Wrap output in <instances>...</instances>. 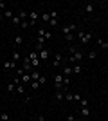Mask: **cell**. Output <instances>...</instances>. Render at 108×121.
I'll return each mask as SVG.
<instances>
[{
    "instance_id": "ffe728a7",
    "label": "cell",
    "mask_w": 108,
    "mask_h": 121,
    "mask_svg": "<svg viewBox=\"0 0 108 121\" xmlns=\"http://www.w3.org/2000/svg\"><path fill=\"white\" fill-rule=\"evenodd\" d=\"M36 45L43 47V45H45V38H43V36H38V38H36Z\"/></svg>"
},
{
    "instance_id": "83f0119b",
    "label": "cell",
    "mask_w": 108,
    "mask_h": 121,
    "mask_svg": "<svg viewBox=\"0 0 108 121\" xmlns=\"http://www.w3.org/2000/svg\"><path fill=\"white\" fill-rule=\"evenodd\" d=\"M88 58H90V60H96V58H97V52H96V51H88Z\"/></svg>"
},
{
    "instance_id": "30bf717a",
    "label": "cell",
    "mask_w": 108,
    "mask_h": 121,
    "mask_svg": "<svg viewBox=\"0 0 108 121\" xmlns=\"http://www.w3.org/2000/svg\"><path fill=\"white\" fill-rule=\"evenodd\" d=\"M40 71H38V69H32V72H31V80L32 81H38V80H40Z\"/></svg>"
},
{
    "instance_id": "f6af8a7d",
    "label": "cell",
    "mask_w": 108,
    "mask_h": 121,
    "mask_svg": "<svg viewBox=\"0 0 108 121\" xmlns=\"http://www.w3.org/2000/svg\"><path fill=\"white\" fill-rule=\"evenodd\" d=\"M0 29H2V24H0Z\"/></svg>"
},
{
    "instance_id": "277c9868",
    "label": "cell",
    "mask_w": 108,
    "mask_h": 121,
    "mask_svg": "<svg viewBox=\"0 0 108 121\" xmlns=\"http://www.w3.org/2000/svg\"><path fill=\"white\" fill-rule=\"evenodd\" d=\"M63 35H70V33H74L76 31V24H68V25H63L61 27Z\"/></svg>"
},
{
    "instance_id": "8992f818",
    "label": "cell",
    "mask_w": 108,
    "mask_h": 121,
    "mask_svg": "<svg viewBox=\"0 0 108 121\" xmlns=\"http://www.w3.org/2000/svg\"><path fill=\"white\" fill-rule=\"evenodd\" d=\"M13 69H16V61H13V60L4 61V71H13Z\"/></svg>"
},
{
    "instance_id": "603a6c76",
    "label": "cell",
    "mask_w": 108,
    "mask_h": 121,
    "mask_svg": "<svg viewBox=\"0 0 108 121\" xmlns=\"http://www.w3.org/2000/svg\"><path fill=\"white\" fill-rule=\"evenodd\" d=\"M11 117H9V114H7V112H2V114H0V121H9Z\"/></svg>"
},
{
    "instance_id": "2e32d148",
    "label": "cell",
    "mask_w": 108,
    "mask_h": 121,
    "mask_svg": "<svg viewBox=\"0 0 108 121\" xmlns=\"http://www.w3.org/2000/svg\"><path fill=\"white\" fill-rule=\"evenodd\" d=\"M61 74L65 76V78H68V76L72 74V67H68V65H67V67H63V72H61Z\"/></svg>"
},
{
    "instance_id": "ee69618b",
    "label": "cell",
    "mask_w": 108,
    "mask_h": 121,
    "mask_svg": "<svg viewBox=\"0 0 108 121\" xmlns=\"http://www.w3.org/2000/svg\"><path fill=\"white\" fill-rule=\"evenodd\" d=\"M104 65H106V67H108V61H106V63H104Z\"/></svg>"
},
{
    "instance_id": "5bb4252c",
    "label": "cell",
    "mask_w": 108,
    "mask_h": 121,
    "mask_svg": "<svg viewBox=\"0 0 108 121\" xmlns=\"http://www.w3.org/2000/svg\"><path fill=\"white\" fill-rule=\"evenodd\" d=\"M31 65H32V69H38V67L41 65V63H40V58H38V56H36V58H32V60H31Z\"/></svg>"
},
{
    "instance_id": "4dcf8cb0",
    "label": "cell",
    "mask_w": 108,
    "mask_h": 121,
    "mask_svg": "<svg viewBox=\"0 0 108 121\" xmlns=\"http://www.w3.org/2000/svg\"><path fill=\"white\" fill-rule=\"evenodd\" d=\"M68 52H70V54H76V52H77V47L76 45H70V47H68Z\"/></svg>"
},
{
    "instance_id": "7bdbcfd3",
    "label": "cell",
    "mask_w": 108,
    "mask_h": 121,
    "mask_svg": "<svg viewBox=\"0 0 108 121\" xmlns=\"http://www.w3.org/2000/svg\"><path fill=\"white\" fill-rule=\"evenodd\" d=\"M83 121H90V117H85V119H83Z\"/></svg>"
},
{
    "instance_id": "9c48e42d",
    "label": "cell",
    "mask_w": 108,
    "mask_h": 121,
    "mask_svg": "<svg viewBox=\"0 0 108 121\" xmlns=\"http://www.w3.org/2000/svg\"><path fill=\"white\" fill-rule=\"evenodd\" d=\"M16 15L20 16L22 22H24V20H29V13H27V11H24V9H18V13H16Z\"/></svg>"
},
{
    "instance_id": "d4e9b609",
    "label": "cell",
    "mask_w": 108,
    "mask_h": 121,
    "mask_svg": "<svg viewBox=\"0 0 108 121\" xmlns=\"http://www.w3.org/2000/svg\"><path fill=\"white\" fill-rule=\"evenodd\" d=\"M41 20L49 24V22H51V15H49V13H43V15H41Z\"/></svg>"
},
{
    "instance_id": "8d00e7d4",
    "label": "cell",
    "mask_w": 108,
    "mask_h": 121,
    "mask_svg": "<svg viewBox=\"0 0 108 121\" xmlns=\"http://www.w3.org/2000/svg\"><path fill=\"white\" fill-rule=\"evenodd\" d=\"M81 107H88V99L87 98H81Z\"/></svg>"
},
{
    "instance_id": "d6986e66",
    "label": "cell",
    "mask_w": 108,
    "mask_h": 121,
    "mask_svg": "<svg viewBox=\"0 0 108 121\" xmlns=\"http://www.w3.org/2000/svg\"><path fill=\"white\" fill-rule=\"evenodd\" d=\"M81 116L83 117H90V110H88V107H81Z\"/></svg>"
},
{
    "instance_id": "7a4b0ae2",
    "label": "cell",
    "mask_w": 108,
    "mask_h": 121,
    "mask_svg": "<svg viewBox=\"0 0 108 121\" xmlns=\"http://www.w3.org/2000/svg\"><path fill=\"white\" fill-rule=\"evenodd\" d=\"M36 52H38V58H40V61H47V60H49V56H51L49 49H45V47H43L41 51H36Z\"/></svg>"
},
{
    "instance_id": "bcb514c9",
    "label": "cell",
    "mask_w": 108,
    "mask_h": 121,
    "mask_svg": "<svg viewBox=\"0 0 108 121\" xmlns=\"http://www.w3.org/2000/svg\"><path fill=\"white\" fill-rule=\"evenodd\" d=\"M45 121H47V119H45Z\"/></svg>"
},
{
    "instance_id": "484cf974",
    "label": "cell",
    "mask_w": 108,
    "mask_h": 121,
    "mask_svg": "<svg viewBox=\"0 0 108 121\" xmlns=\"http://www.w3.org/2000/svg\"><path fill=\"white\" fill-rule=\"evenodd\" d=\"M81 72V65H74L72 67V74H79Z\"/></svg>"
},
{
    "instance_id": "ac0fdd59",
    "label": "cell",
    "mask_w": 108,
    "mask_h": 121,
    "mask_svg": "<svg viewBox=\"0 0 108 121\" xmlns=\"http://www.w3.org/2000/svg\"><path fill=\"white\" fill-rule=\"evenodd\" d=\"M13 61H16V63L20 61V51H18V49L13 51Z\"/></svg>"
},
{
    "instance_id": "e0dca14e",
    "label": "cell",
    "mask_w": 108,
    "mask_h": 121,
    "mask_svg": "<svg viewBox=\"0 0 108 121\" xmlns=\"http://www.w3.org/2000/svg\"><path fill=\"white\" fill-rule=\"evenodd\" d=\"M54 96H56V99H58V101L65 99V91H56V94H54Z\"/></svg>"
},
{
    "instance_id": "d590c367",
    "label": "cell",
    "mask_w": 108,
    "mask_h": 121,
    "mask_svg": "<svg viewBox=\"0 0 108 121\" xmlns=\"http://www.w3.org/2000/svg\"><path fill=\"white\" fill-rule=\"evenodd\" d=\"M68 83H70V78H63V87L68 89Z\"/></svg>"
},
{
    "instance_id": "e575fe53",
    "label": "cell",
    "mask_w": 108,
    "mask_h": 121,
    "mask_svg": "<svg viewBox=\"0 0 108 121\" xmlns=\"http://www.w3.org/2000/svg\"><path fill=\"white\" fill-rule=\"evenodd\" d=\"M29 25H31V24H29V20H24V22H22V24H20V27H24V29H27Z\"/></svg>"
},
{
    "instance_id": "52a82bcc",
    "label": "cell",
    "mask_w": 108,
    "mask_h": 121,
    "mask_svg": "<svg viewBox=\"0 0 108 121\" xmlns=\"http://www.w3.org/2000/svg\"><path fill=\"white\" fill-rule=\"evenodd\" d=\"M22 69H24L25 72H32V65H31V60H29V58H25V60H24V63H22Z\"/></svg>"
},
{
    "instance_id": "1f68e13d",
    "label": "cell",
    "mask_w": 108,
    "mask_h": 121,
    "mask_svg": "<svg viewBox=\"0 0 108 121\" xmlns=\"http://www.w3.org/2000/svg\"><path fill=\"white\" fill-rule=\"evenodd\" d=\"M49 25H51V27H56V25H58V18H51Z\"/></svg>"
},
{
    "instance_id": "d6a6232c",
    "label": "cell",
    "mask_w": 108,
    "mask_h": 121,
    "mask_svg": "<svg viewBox=\"0 0 108 121\" xmlns=\"http://www.w3.org/2000/svg\"><path fill=\"white\" fill-rule=\"evenodd\" d=\"M74 38H76V35H72V33H70V35H65V40H67V42H72Z\"/></svg>"
},
{
    "instance_id": "60d3db41",
    "label": "cell",
    "mask_w": 108,
    "mask_h": 121,
    "mask_svg": "<svg viewBox=\"0 0 108 121\" xmlns=\"http://www.w3.org/2000/svg\"><path fill=\"white\" fill-rule=\"evenodd\" d=\"M68 121H77V119H76L74 116H68Z\"/></svg>"
},
{
    "instance_id": "4fadbf2b",
    "label": "cell",
    "mask_w": 108,
    "mask_h": 121,
    "mask_svg": "<svg viewBox=\"0 0 108 121\" xmlns=\"http://www.w3.org/2000/svg\"><path fill=\"white\" fill-rule=\"evenodd\" d=\"M97 45L101 47V49H108V42L103 40V38H97Z\"/></svg>"
},
{
    "instance_id": "ba28073f",
    "label": "cell",
    "mask_w": 108,
    "mask_h": 121,
    "mask_svg": "<svg viewBox=\"0 0 108 121\" xmlns=\"http://www.w3.org/2000/svg\"><path fill=\"white\" fill-rule=\"evenodd\" d=\"M20 80H22V85H27V83H31V72H24V76H22V78H20Z\"/></svg>"
},
{
    "instance_id": "f1b7e54d",
    "label": "cell",
    "mask_w": 108,
    "mask_h": 121,
    "mask_svg": "<svg viewBox=\"0 0 108 121\" xmlns=\"http://www.w3.org/2000/svg\"><path fill=\"white\" fill-rule=\"evenodd\" d=\"M16 92H20V94H22V92H25V85H22V83H20V85H16Z\"/></svg>"
},
{
    "instance_id": "7c38bea8",
    "label": "cell",
    "mask_w": 108,
    "mask_h": 121,
    "mask_svg": "<svg viewBox=\"0 0 108 121\" xmlns=\"http://www.w3.org/2000/svg\"><path fill=\"white\" fill-rule=\"evenodd\" d=\"M61 60H63V56L58 52V54L54 56V67H60V65H61Z\"/></svg>"
},
{
    "instance_id": "5b68a950",
    "label": "cell",
    "mask_w": 108,
    "mask_h": 121,
    "mask_svg": "<svg viewBox=\"0 0 108 121\" xmlns=\"http://www.w3.org/2000/svg\"><path fill=\"white\" fill-rule=\"evenodd\" d=\"M38 18H40V15H38V11H29V24H36L38 22Z\"/></svg>"
},
{
    "instance_id": "4316f807",
    "label": "cell",
    "mask_w": 108,
    "mask_h": 121,
    "mask_svg": "<svg viewBox=\"0 0 108 121\" xmlns=\"http://www.w3.org/2000/svg\"><path fill=\"white\" fill-rule=\"evenodd\" d=\"M7 91H9V92H16V85L13 83V81H11L9 85H7Z\"/></svg>"
},
{
    "instance_id": "74e56055",
    "label": "cell",
    "mask_w": 108,
    "mask_h": 121,
    "mask_svg": "<svg viewBox=\"0 0 108 121\" xmlns=\"http://www.w3.org/2000/svg\"><path fill=\"white\" fill-rule=\"evenodd\" d=\"M45 81H47V78H43V76H40V80H38V83H40V85H45Z\"/></svg>"
},
{
    "instance_id": "b9f144b4",
    "label": "cell",
    "mask_w": 108,
    "mask_h": 121,
    "mask_svg": "<svg viewBox=\"0 0 108 121\" xmlns=\"http://www.w3.org/2000/svg\"><path fill=\"white\" fill-rule=\"evenodd\" d=\"M2 20H4V13H0V24H2Z\"/></svg>"
},
{
    "instance_id": "44dd1931",
    "label": "cell",
    "mask_w": 108,
    "mask_h": 121,
    "mask_svg": "<svg viewBox=\"0 0 108 121\" xmlns=\"http://www.w3.org/2000/svg\"><path fill=\"white\" fill-rule=\"evenodd\" d=\"M11 22H13L15 25H20V24H22V20H20V16H18V15L13 16V18H11Z\"/></svg>"
},
{
    "instance_id": "f546056e",
    "label": "cell",
    "mask_w": 108,
    "mask_h": 121,
    "mask_svg": "<svg viewBox=\"0 0 108 121\" xmlns=\"http://www.w3.org/2000/svg\"><path fill=\"white\" fill-rule=\"evenodd\" d=\"M65 99H67V101H74V94H70V92H65Z\"/></svg>"
},
{
    "instance_id": "836d02e7",
    "label": "cell",
    "mask_w": 108,
    "mask_h": 121,
    "mask_svg": "<svg viewBox=\"0 0 108 121\" xmlns=\"http://www.w3.org/2000/svg\"><path fill=\"white\" fill-rule=\"evenodd\" d=\"M38 87H40V83H38V81H31V89H32V91H36Z\"/></svg>"
},
{
    "instance_id": "ab89813d",
    "label": "cell",
    "mask_w": 108,
    "mask_h": 121,
    "mask_svg": "<svg viewBox=\"0 0 108 121\" xmlns=\"http://www.w3.org/2000/svg\"><path fill=\"white\" fill-rule=\"evenodd\" d=\"M45 33H47L45 29H40V31H38V36H45Z\"/></svg>"
},
{
    "instance_id": "9a60e30c",
    "label": "cell",
    "mask_w": 108,
    "mask_h": 121,
    "mask_svg": "<svg viewBox=\"0 0 108 121\" xmlns=\"http://www.w3.org/2000/svg\"><path fill=\"white\" fill-rule=\"evenodd\" d=\"M22 42H24V36H22V35H16V36H15V45H16V47H20V45H22Z\"/></svg>"
},
{
    "instance_id": "f35d334b",
    "label": "cell",
    "mask_w": 108,
    "mask_h": 121,
    "mask_svg": "<svg viewBox=\"0 0 108 121\" xmlns=\"http://www.w3.org/2000/svg\"><path fill=\"white\" fill-rule=\"evenodd\" d=\"M0 9L5 11V9H7V4H5V2H0Z\"/></svg>"
},
{
    "instance_id": "3957f363",
    "label": "cell",
    "mask_w": 108,
    "mask_h": 121,
    "mask_svg": "<svg viewBox=\"0 0 108 121\" xmlns=\"http://www.w3.org/2000/svg\"><path fill=\"white\" fill-rule=\"evenodd\" d=\"M81 60H83V52H79V51H77L76 54L68 56V63H76V61H81Z\"/></svg>"
},
{
    "instance_id": "6da1fadb",
    "label": "cell",
    "mask_w": 108,
    "mask_h": 121,
    "mask_svg": "<svg viewBox=\"0 0 108 121\" xmlns=\"http://www.w3.org/2000/svg\"><path fill=\"white\" fill-rule=\"evenodd\" d=\"M77 40L81 42L83 45H88V43H90V42H92V38H94V35L92 33H83V31H79V33H77Z\"/></svg>"
},
{
    "instance_id": "cb8c5ba5",
    "label": "cell",
    "mask_w": 108,
    "mask_h": 121,
    "mask_svg": "<svg viewBox=\"0 0 108 121\" xmlns=\"http://www.w3.org/2000/svg\"><path fill=\"white\" fill-rule=\"evenodd\" d=\"M13 16H15V15H13V11H11V9L4 11V18H13Z\"/></svg>"
},
{
    "instance_id": "8fae6325",
    "label": "cell",
    "mask_w": 108,
    "mask_h": 121,
    "mask_svg": "<svg viewBox=\"0 0 108 121\" xmlns=\"http://www.w3.org/2000/svg\"><path fill=\"white\" fill-rule=\"evenodd\" d=\"M94 9H96V7H94V4H90V2H88V4H85V13H87V15H92Z\"/></svg>"
},
{
    "instance_id": "7402d4cb",
    "label": "cell",
    "mask_w": 108,
    "mask_h": 121,
    "mask_svg": "<svg viewBox=\"0 0 108 121\" xmlns=\"http://www.w3.org/2000/svg\"><path fill=\"white\" fill-rule=\"evenodd\" d=\"M63 78H65L63 74H56L54 76V83H63Z\"/></svg>"
}]
</instances>
